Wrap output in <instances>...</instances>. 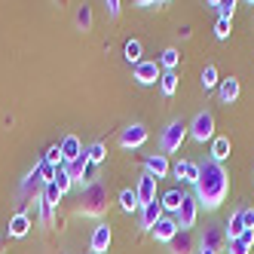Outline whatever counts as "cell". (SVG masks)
Returning <instances> with one entry per match:
<instances>
[{"label": "cell", "mask_w": 254, "mask_h": 254, "mask_svg": "<svg viewBox=\"0 0 254 254\" xmlns=\"http://www.w3.org/2000/svg\"><path fill=\"white\" fill-rule=\"evenodd\" d=\"M178 62H181V52H178L175 46L162 49V56H159V64L166 67V70H175V67H178Z\"/></svg>", "instance_id": "cell-27"}, {"label": "cell", "mask_w": 254, "mask_h": 254, "mask_svg": "<svg viewBox=\"0 0 254 254\" xmlns=\"http://www.w3.org/2000/svg\"><path fill=\"white\" fill-rule=\"evenodd\" d=\"M138 205H141V202H138V193H135V190H123V193H120V208H123V211H135Z\"/></svg>", "instance_id": "cell-29"}, {"label": "cell", "mask_w": 254, "mask_h": 254, "mask_svg": "<svg viewBox=\"0 0 254 254\" xmlns=\"http://www.w3.org/2000/svg\"><path fill=\"white\" fill-rule=\"evenodd\" d=\"M159 202H162V211H172V214H178L181 202H184V193H181V190H169L166 196L159 199Z\"/></svg>", "instance_id": "cell-23"}, {"label": "cell", "mask_w": 254, "mask_h": 254, "mask_svg": "<svg viewBox=\"0 0 254 254\" xmlns=\"http://www.w3.org/2000/svg\"><path fill=\"white\" fill-rule=\"evenodd\" d=\"M254 245V230H245L239 239H230L227 242V254H248Z\"/></svg>", "instance_id": "cell-12"}, {"label": "cell", "mask_w": 254, "mask_h": 254, "mask_svg": "<svg viewBox=\"0 0 254 254\" xmlns=\"http://www.w3.org/2000/svg\"><path fill=\"white\" fill-rule=\"evenodd\" d=\"M80 208H83V214H101L107 208V187L101 184V181H92V184L83 190Z\"/></svg>", "instance_id": "cell-2"}, {"label": "cell", "mask_w": 254, "mask_h": 254, "mask_svg": "<svg viewBox=\"0 0 254 254\" xmlns=\"http://www.w3.org/2000/svg\"><path fill=\"white\" fill-rule=\"evenodd\" d=\"M159 77H162V70H159L156 62H141V64H135V80H138L141 86H150V83H156Z\"/></svg>", "instance_id": "cell-8"}, {"label": "cell", "mask_w": 254, "mask_h": 254, "mask_svg": "<svg viewBox=\"0 0 254 254\" xmlns=\"http://www.w3.org/2000/svg\"><path fill=\"white\" fill-rule=\"evenodd\" d=\"M77 25H80V31H89V28H92V6H80L77 9Z\"/></svg>", "instance_id": "cell-33"}, {"label": "cell", "mask_w": 254, "mask_h": 254, "mask_svg": "<svg viewBox=\"0 0 254 254\" xmlns=\"http://www.w3.org/2000/svg\"><path fill=\"white\" fill-rule=\"evenodd\" d=\"M52 211H56V208H52V205H46V202H40V221H43L46 227H52Z\"/></svg>", "instance_id": "cell-38"}, {"label": "cell", "mask_w": 254, "mask_h": 254, "mask_svg": "<svg viewBox=\"0 0 254 254\" xmlns=\"http://www.w3.org/2000/svg\"><path fill=\"white\" fill-rule=\"evenodd\" d=\"M52 184H56V190H59L62 196L70 190V184H74V181H70V175H67V166H59V169H56V178H52Z\"/></svg>", "instance_id": "cell-25"}, {"label": "cell", "mask_w": 254, "mask_h": 254, "mask_svg": "<svg viewBox=\"0 0 254 254\" xmlns=\"http://www.w3.org/2000/svg\"><path fill=\"white\" fill-rule=\"evenodd\" d=\"M208 6L217 9V15H221V19H233V12H236V0H211Z\"/></svg>", "instance_id": "cell-28"}, {"label": "cell", "mask_w": 254, "mask_h": 254, "mask_svg": "<svg viewBox=\"0 0 254 254\" xmlns=\"http://www.w3.org/2000/svg\"><path fill=\"white\" fill-rule=\"evenodd\" d=\"M196 199L205 208H217L227 199V172L217 162L199 166V181H196Z\"/></svg>", "instance_id": "cell-1"}, {"label": "cell", "mask_w": 254, "mask_h": 254, "mask_svg": "<svg viewBox=\"0 0 254 254\" xmlns=\"http://www.w3.org/2000/svg\"><path fill=\"white\" fill-rule=\"evenodd\" d=\"M37 184H43V181H40V172H37V166H34V172L25 178V184H22V193H31V190H37Z\"/></svg>", "instance_id": "cell-36"}, {"label": "cell", "mask_w": 254, "mask_h": 254, "mask_svg": "<svg viewBox=\"0 0 254 254\" xmlns=\"http://www.w3.org/2000/svg\"><path fill=\"white\" fill-rule=\"evenodd\" d=\"M107 245H111V227H107V224H98L95 233H92V239H89V248H92V254H104Z\"/></svg>", "instance_id": "cell-10"}, {"label": "cell", "mask_w": 254, "mask_h": 254, "mask_svg": "<svg viewBox=\"0 0 254 254\" xmlns=\"http://www.w3.org/2000/svg\"><path fill=\"white\" fill-rule=\"evenodd\" d=\"M175 233H178V221H175V217H162V221L153 227V236L159 242H172Z\"/></svg>", "instance_id": "cell-13"}, {"label": "cell", "mask_w": 254, "mask_h": 254, "mask_svg": "<svg viewBox=\"0 0 254 254\" xmlns=\"http://www.w3.org/2000/svg\"><path fill=\"white\" fill-rule=\"evenodd\" d=\"M123 56H126V62L129 64H141L144 59H141V40H129L123 46Z\"/></svg>", "instance_id": "cell-26"}, {"label": "cell", "mask_w": 254, "mask_h": 254, "mask_svg": "<svg viewBox=\"0 0 254 254\" xmlns=\"http://www.w3.org/2000/svg\"><path fill=\"white\" fill-rule=\"evenodd\" d=\"M120 6H123L120 0H107V6H104V9H107V15H111V19H117V15H120Z\"/></svg>", "instance_id": "cell-39"}, {"label": "cell", "mask_w": 254, "mask_h": 254, "mask_svg": "<svg viewBox=\"0 0 254 254\" xmlns=\"http://www.w3.org/2000/svg\"><path fill=\"white\" fill-rule=\"evenodd\" d=\"M80 153H83V147H80V138H77V135H67V138L62 141V156H64V166H67V162H74Z\"/></svg>", "instance_id": "cell-17"}, {"label": "cell", "mask_w": 254, "mask_h": 254, "mask_svg": "<svg viewBox=\"0 0 254 254\" xmlns=\"http://www.w3.org/2000/svg\"><path fill=\"white\" fill-rule=\"evenodd\" d=\"M162 217H166V211H162V202H159V199H153L150 205H144V208H141V227L153 230V227L162 221Z\"/></svg>", "instance_id": "cell-9"}, {"label": "cell", "mask_w": 254, "mask_h": 254, "mask_svg": "<svg viewBox=\"0 0 254 254\" xmlns=\"http://www.w3.org/2000/svg\"><path fill=\"white\" fill-rule=\"evenodd\" d=\"M214 86H221V80H217V67L205 64V70H202V89H214Z\"/></svg>", "instance_id": "cell-32"}, {"label": "cell", "mask_w": 254, "mask_h": 254, "mask_svg": "<svg viewBox=\"0 0 254 254\" xmlns=\"http://www.w3.org/2000/svg\"><path fill=\"white\" fill-rule=\"evenodd\" d=\"M196 214H199V199L184 193V202H181V208H178V214H175L178 230H190V227L196 224Z\"/></svg>", "instance_id": "cell-5"}, {"label": "cell", "mask_w": 254, "mask_h": 254, "mask_svg": "<svg viewBox=\"0 0 254 254\" xmlns=\"http://www.w3.org/2000/svg\"><path fill=\"white\" fill-rule=\"evenodd\" d=\"M135 193H138V202L141 205H150L153 199H156V178L150 172H144L141 181H138V187H135Z\"/></svg>", "instance_id": "cell-6"}, {"label": "cell", "mask_w": 254, "mask_h": 254, "mask_svg": "<svg viewBox=\"0 0 254 254\" xmlns=\"http://www.w3.org/2000/svg\"><path fill=\"white\" fill-rule=\"evenodd\" d=\"M86 169H89V153L83 150L74 162H67V175H70V181H83L86 178Z\"/></svg>", "instance_id": "cell-19"}, {"label": "cell", "mask_w": 254, "mask_h": 254, "mask_svg": "<svg viewBox=\"0 0 254 254\" xmlns=\"http://www.w3.org/2000/svg\"><path fill=\"white\" fill-rule=\"evenodd\" d=\"M227 236H221V230L217 227H208L205 236H202V251H214V254H221V245H224Z\"/></svg>", "instance_id": "cell-16"}, {"label": "cell", "mask_w": 254, "mask_h": 254, "mask_svg": "<svg viewBox=\"0 0 254 254\" xmlns=\"http://www.w3.org/2000/svg\"><path fill=\"white\" fill-rule=\"evenodd\" d=\"M147 172H150L153 178H166V175H169V159H166V153L147 156Z\"/></svg>", "instance_id": "cell-20"}, {"label": "cell", "mask_w": 254, "mask_h": 254, "mask_svg": "<svg viewBox=\"0 0 254 254\" xmlns=\"http://www.w3.org/2000/svg\"><path fill=\"white\" fill-rule=\"evenodd\" d=\"M37 172H40V181H43V184H52V178H56V166H49L46 159H40V162H37Z\"/></svg>", "instance_id": "cell-35"}, {"label": "cell", "mask_w": 254, "mask_h": 254, "mask_svg": "<svg viewBox=\"0 0 254 254\" xmlns=\"http://www.w3.org/2000/svg\"><path fill=\"white\" fill-rule=\"evenodd\" d=\"M144 141H147V129H144L141 123H132L129 129H123V135H120V144L126 150H129V147H141Z\"/></svg>", "instance_id": "cell-7"}, {"label": "cell", "mask_w": 254, "mask_h": 254, "mask_svg": "<svg viewBox=\"0 0 254 254\" xmlns=\"http://www.w3.org/2000/svg\"><path fill=\"white\" fill-rule=\"evenodd\" d=\"M230 156V138H214V144H211V162H221Z\"/></svg>", "instance_id": "cell-22"}, {"label": "cell", "mask_w": 254, "mask_h": 254, "mask_svg": "<svg viewBox=\"0 0 254 254\" xmlns=\"http://www.w3.org/2000/svg\"><path fill=\"white\" fill-rule=\"evenodd\" d=\"M159 89H162V95H166V98H172L178 92V74H175V70H166V74L159 77Z\"/></svg>", "instance_id": "cell-24"}, {"label": "cell", "mask_w": 254, "mask_h": 254, "mask_svg": "<svg viewBox=\"0 0 254 254\" xmlns=\"http://www.w3.org/2000/svg\"><path fill=\"white\" fill-rule=\"evenodd\" d=\"M59 199H62V193L56 190V184H43V196H40V202H46V205L56 208V205H59Z\"/></svg>", "instance_id": "cell-31"}, {"label": "cell", "mask_w": 254, "mask_h": 254, "mask_svg": "<svg viewBox=\"0 0 254 254\" xmlns=\"http://www.w3.org/2000/svg\"><path fill=\"white\" fill-rule=\"evenodd\" d=\"M169 245H172L175 254H190V248H193V236H190V230H178L175 239H172Z\"/></svg>", "instance_id": "cell-18"}, {"label": "cell", "mask_w": 254, "mask_h": 254, "mask_svg": "<svg viewBox=\"0 0 254 254\" xmlns=\"http://www.w3.org/2000/svg\"><path fill=\"white\" fill-rule=\"evenodd\" d=\"M242 217H245V230H254V208H242Z\"/></svg>", "instance_id": "cell-40"}, {"label": "cell", "mask_w": 254, "mask_h": 254, "mask_svg": "<svg viewBox=\"0 0 254 254\" xmlns=\"http://www.w3.org/2000/svg\"><path fill=\"white\" fill-rule=\"evenodd\" d=\"M28 230H31V214H28V211L12 214V221H9V236L22 239V236H28Z\"/></svg>", "instance_id": "cell-14"}, {"label": "cell", "mask_w": 254, "mask_h": 254, "mask_svg": "<svg viewBox=\"0 0 254 254\" xmlns=\"http://www.w3.org/2000/svg\"><path fill=\"white\" fill-rule=\"evenodd\" d=\"M217 92H221V101H236L239 98V80L230 77V80H221V86H217Z\"/></svg>", "instance_id": "cell-21"}, {"label": "cell", "mask_w": 254, "mask_h": 254, "mask_svg": "<svg viewBox=\"0 0 254 254\" xmlns=\"http://www.w3.org/2000/svg\"><path fill=\"white\" fill-rule=\"evenodd\" d=\"M172 172H175L181 181H187V184H196V181H199V166H196V162H187V159L175 162Z\"/></svg>", "instance_id": "cell-11"}, {"label": "cell", "mask_w": 254, "mask_h": 254, "mask_svg": "<svg viewBox=\"0 0 254 254\" xmlns=\"http://www.w3.org/2000/svg\"><path fill=\"white\" fill-rule=\"evenodd\" d=\"M242 233H245V217H242V208H239V211H233V214H230L224 236H227V242H230V239H239Z\"/></svg>", "instance_id": "cell-15"}, {"label": "cell", "mask_w": 254, "mask_h": 254, "mask_svg": "<svg viewBox=\"0 0 254 254\" xmlns=\"http://www.w3.org/2000/svg\"><path fill=\"white\" fill-rule=\"evenodd\" d=\"M184 138H187V126L181 123V120H175V123L166 126V132H162V141L159 144H162V150H166V153H175Z\"/></svg>", "instance_id": "cell-3"}, {"label": "cell", "mask_w": 254, "mask_h": 254, "mask_svg": "<svg viewBox=\"0 0 254 254\" xmlns=\"http://www.w3.org/2000/svg\"><path fill=\"white\" fill-rule=\"evenodd\" d=\"M86 153H89V162H92V166H101V162H104V144L101 141H95V144H89V147H86Z\"/></svg>", "instance_id": "cell-30"}, {"label": "cell", "mask_w": 254, "mask_h": 254, "mask_svg": "<svg viewBox=\"0 0 254 254\" xmlns=\"http://www.w3.org/2000/svg\"><path fill=\"white\" fill-rule=\"evenodd\" d=\"M190 138L193 141H208V138H214V117L208 114V111H202V114H196V120H193V126H190Z\"/></svg>", "instance_id": "cell-4"}, {"label": "cell", "mask_w": 254, "mask_h": 254, "mask_svg": "<svg viewBox=\"0 0 254 254\" xmlns=\"http://www.w3.org/2000/svg\"><path fill=\"white\" fill-rule=\"evenodd\" d=\"M199 254H214V251H199Z\"/></svg>", "instance_id": "cell-41"}, {"label": "cell", "mask_w": 254, "mask_h": 254, "mask_svg": "<svg viewBox=\"0 0 254 254\" xmlns=\"http://www.w3.org/2000/svg\"><path fill=\"white\" fill-rule=\"evenodd\" d=\"M214 37H217V40H227V37H230V19H217V25H214Z\"/></svg>", "instance_id": "cell-37"}, {"label": "cell", "mask_w": 254, "mask_h": 254, "mask_svg": "<svg viewBox=\"0 0 254 254\" xmlns=\"http://www.w3.org/2000/svg\"><path fill=\"white\" fill-rule=\"evenodd\" d=\"M43 159L49 162V166H56V169H59V166H64V156H62V144H52V147L46 150V156H43Z\"/></svg>", "instance_id": "cell-34"}]
</instances>
